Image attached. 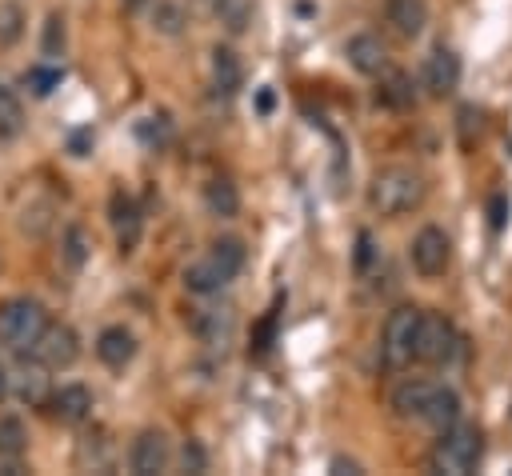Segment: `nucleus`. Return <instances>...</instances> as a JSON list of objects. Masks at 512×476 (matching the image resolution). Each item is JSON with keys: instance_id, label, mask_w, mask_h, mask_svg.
Returning a JSON list of instances; mask_svg holds the SVG:
<instances>
[{"instance_id": "4", "label": "nucleus", "mask_w": 512, "mask_h": 476, "mask_svg": "<svg viewBox=\"0 0 512 476\" xmlns=\"http://www.w3.org/2000/svg\"><path fill=\"white\" fill-rule=\"evenodd\" d=\"M456 328L448 316L440 312H420V324H416V340H412V360L420 364H448L456 356Z\"/></svg>"}, {"instance_id": "29", "label": "nucleus", "mask_w": 512, "mask_h": 476, "mask_svg": "<svg viewBox=\"0 0 512 476\" xmlns=\"http://www.w3.org/2000/svg\"><path fill=\"white\" fill-rule=\"evenodd\" d=\"M44 56H60L64 52V16L60 12H52L48 20H44Z\"/></svg>"}, {"instance_id": "25", "label": "nucleus", "mask_w": 512, "mask_h": 476, "mask_svg": "<svg viewBox=\"0 0 512 476\" xmlns=\"http://www.w3.org/2000/svg\"><path fill=\"white\" fill-rule=\"evenodd\" d=\"M24 132V104L20 96L0 80V140H16Z\"/></svg>"}, {"instance_id": "37", "label": "nucleus", "mask_w": 512, "mask_h": 476, "mask_svg": "<svg viewBox=\"0 0 512 476\" xmlns=\"http://www.w3.org/2000/svg\"><path fill=\"white\" fill-rule=\"evenodd\" d=\"M504 212H508V204H504V196H496L492 200V228H504Z\"/></svg>"}, {"instance_id": "5", "label": "nucleus", "mask_w": 512, "mask_h": 476, "mask_svg": "<svg viewBox=\"0 0 512 476\" xmlns=\"http://www.w3.org/2000/svg\"><path fill=\"white\" fill-rule=\"evenodd\" d=\"M416 324H420V308L400 304L392 308V316L384 320V336H380V352L388 368H408L412 364V340H416Z\"/></svg>"}, {"instance_id": "19", "label": "nucleus", "mask_w": 512, "mask_h": 476, "mask_svg": "<svg viewBox=\"0 0 512 476\" xmlns=\"http://www.w3.org/2000/svg\"><path fill=\"white\" fill-rule=\"evenodd\" d=\"M224 284H228V276L212 264V256H200L196 264H188V268H184V288H188V292H196V296H216Z\"/></svg>"}, {"instance_id": "9", "label": "nucleus", "mask_w": 512, "mask_h": 476, "mask_svg": "<svg viewBox=\"0 0 512 476\" xmlns=\"http://www.w3.org/2000/svg\"><path fill=\"white\" fill-rule=\"evenodd\" d=\"M108 220H112V232H116V252L120 256H132L140 236H144V216H140V204L128 196V192H112L108 200Z\"/></svg>"}, {"instance_id": "35", "label": "nucleus", "mask_w": 512, "mask_h": 476, "mask_svg": "<svg viewBox=\"0 0 512 476\" xmlns=\"http://www.w3.org/2000/svg\"><path fill=\"white\" fill-rule=\"evenodd\" d=\"M328 468H332L336 476H360V472H364V468H360V460H348V456H336Z\"/></svg>"}, {"instance_id": "18", "label": "nucleus", "mask_w": 512, "mask_h": 476, "mask_svg": "<svg viewBox=\"0 0 512 476\" xmlns=\"http://www.w3.org/2000/svg\"><path fill=\"white\" fill-rule=\"evenodd\" d=\"M388 24L400 32V36H420L424 24H428V4L424 0H388Z\"/></svg>"}, {"instance_id": "15", "label": "nucleus", "mask_w": 512, "mask_h": 476, "mask_svg": "<svg viewBox=\"0 0 512 476\" xmlns=\"http://www.w3.org/2000/svg\"><path fill=\"white\" fill-rule=\"evenodd\" d=\"M96 356H100L108 368H124V364H132V356H136V336H132L124 324H108V328L96 336Z\"/></svg>"}, {"instance_id": "8", "label": "nucleus", "mask_w": 512, "mask_h": 476, "mask_svg": "<svg viewBox=\"0 0 512 476\" xmlns=\"http://www.w3.org/2000/svg\"><path fill=\"white\" fill-rule=\"evenodd\" d=\"M168 464H172V444H168V436H164L160 428L136 432V440H132V448H128V468H132V476H156V472H164Z\"/></svg>"}, {"instance_id": "24", "label": "nucleus", "mask_w": 512, "mask_h": 476, "mask_svg": "<svg viewBox=\"0 0 512 476\" xmlns=\"http://www.w3.org/2000/svg\"><path fill=\"white\" fill-rule=\"evenodd\" d=\"M192 332L200 340H208V344H220L232 332V312L228 308H204V312L192 316Z\"/></svg>"}, {"instance_id": "16", "label": "nucleus", "mask_w": 512, "mask_h": 476, "mask_svg": "<svg viewBox=\"0 0 512 476\" xmlns=\"http://www.w3.org/2000/svg\"><path fill=\"white\" fill-rule=\"evenodd\" d=\"M24 452H28V432H24L20 416H0V464H4V476L20 472V456Z\"/></svg>"}, {"instance_id": "6", "label": "nucleus", "mask_w": 512, "mask_h": 476, "mask_svg": "<svg viewBox=\"0 0 512 476\" xmlns=\"http://www.w3.org/2000/svg\"><path fill=\"white\" fill-rule=\"evenodd\" d=\"M408 260H412L416 276H424V280L444 276V272H448V264H452V240H448V232H444V228H436V224H424V228L412 236Z\"/></svg>"}, {"instance_id": "11", "label": "nucleus", "mask_w": 512, "mask_h": 476, "mask_svg": "<svg viewBox=\"0 0 512 476\" xmlns=\"http://www.w3.org/2000/svg\"><path fill=\"white\" fill-rule=\"evenodd\" d=\"M48 408L60 424H84L92 416V392L84 384H60V388H52Z\"/></svg>"}, {"instance_id": "10", "label": "nucleus", "mask_w": 512, "mask_h": 476, "mask_svg": "<svg viewBox=\"0 0 512 476\" xmlns=\"http://www.w3.org/2000/svg\"><path fill=\"white\" fill-rule=\"evenodd\" d=\"M344 56H348V64H352L360 76H380V72L388 68V48H384V40H380L376 32H356V36H348Z\"/></svg>"}, {"instance_id": "7", "label": "nucleus", "mask_w": 512, "mask_h": 476, "mask_svg": "<svg viewBox=\"0 0 512 476\" xmlns=\"http://www.w3.org/2000/svg\"><path fill=\"white\" fill-rule=\"evenodd\" d=\"M24 356L40 360L44 368H72L76 356H80V336H76L72 324H64V320H48L44 332L36 336V344H32Z\"/></svg>"}, {"instance_id": "17", "label": "nucleus", "mask_w": 512, "mask_h": 476, "mask_svg": "<svg viewBox=\"0 0 512 476\" xmlns=\"http://www.w3.org/2000/svg\"><path fill=\"white\" fill-rule=\"evenodd\" d=\"M240 84H244V64H240V56L232 52V48H212V88L220 92V96H236L240 92Z\"/></svg>"}, {"instance_id": "20", "label": "nucleus", "mask_w": 512, "mask_h": 476, "mask_svg": "<svg viewBox=\"0 0 512 476\" xmlns=\"http://www.w3.org/2000/svg\"><path fill=\"white\" fill-rule=\"evenodd\" d=\"M420 420H424V424H432L436 432H444L448 424H456V420H460V396H456L452 388H440V384H436Z\"/></svg>"}, {"instance_id": "12", "label": "nucleus", "mask_w": 512, "mask_h": 476, "mask_svg": "<svg viewBox=\"0 0 512 476\" xmlns=\"http://www.w3.org/2000/svg\"><path fill=\"white\" fill-rule=\"evenodd\" d=\"M424 84L432 96H448L460 84V56L452 48H432V56L424 60Z\"/></svg>"}, {"instance_id": "21", "label": "nucleus", "mask_w": 512, "mask_h": 476, "mask_svg": "<svg viewBox=\"0 0 512 476\" xmlns=\"http://www.w3.org/2000/svg\"><path fill=\"white\" fill-rule=\"evenodd\" d=\"M204 204H208L212 216L232 220V216L240 212V192H236V184H232L228 176H212L208 188H204Z\"/></svg>"}, {"instance_id": "31", "label": "nucleus", "mask_w": 512, "mask_h": 476, "mask_svg": "<svg viewBox=\"0 0 512 476\" xmlns=\"http://www.w3.org/2000/svg\"><path fill=\"white\" fill-rule=\"evenodd\" d=\"M20 24H24V12L16 4H0V44H12L20 36Z\"/></svg>"}, {"instance_id": "22", "label": "nucleus", "mask_w": 512, "mask_h": 476, "mask_svg": "<svg viewBox=\"0 0 512 476\" xmlns=\"http://www.w3.org/2000/svg\"><path fill=\"white\" fill-rule=\"evenodd\" d=\"M148 20H152V32H160V36H180L188 28V12L180 0H152Z\"/></svg>"}, {"instance_id": "32", "label": "nucleus", "mask_w": 512, "mask_h": 476, "mask_svg": "<svg viewBox=\"0 0 512 476\" xmlns=\"http://www.w3.org/2000/svg\"><path fill=\"white\" fill-rule=\"evenodd\" d=\"M136 132H140V140H148V144H164V140H168V120H164V116H148V120L136 124Z\"/></svg>"}, {"instance_id": "33", "label": "nucleus", "mask_w": 512, "mask_h": 476, "mask_svg": "<svg viewBox=\"0 0 512 476\" xmlns=\"http://www.w3.org/2000/svg\"><path fill=\"white\" fill-rule=\"evenodd\" d=\"M180 460H184V468H188V472H204V468H208V456H204V448H200L196 440H188V444H184Z\"/></svg>"}, {"instance_id": "26", "label": "nucleus", "mask_w": 512, "mask_h": 476, "mask_svg": "<svg viewBox=\"0 0 512 476\" xmlns=\"http://www.w3.org/2000/svg\"><path fill=\"white\" fill-rule=\"evenodd\" d=\"M376 100L380 104H388V108H404V104H412V84H408V76L404 72H380V88H376Z\"/></svg>"}, {"instance_id": "39", "label": "nucleus", "mask_w": 512, "mask_h": 476, "mask_svg": "<svg viewBox=\"0 0 512 476\" xmlns=\"http://www.w3.org/2000/svg\"><path fill=\"white\" fill-rule=\"evenodd\" d=\"M8 392H12V388H8V368H4V364H0V404H4V400H8Z\"/></svg>"}, {"instance_id": "40", "label": "nucleus", "mask_w": 512, "mask_h": 476, "mask_svg": "<svg viewBox=\"0 0 512 476\" xmlns=\"http://www.w3.org/2000/svg\"><path fill=\"white\" fill-rule=\"evenodd\" d=\"M120 4H124V8H128V12H144V8H148V4H152V0H120Z\"/></svg>"}, {"instance_id": "2", "label": "nucleus", "mask_w": 512, "mask_h": 476, "mask_svg": "<svg viewBox=\"0 0 512 476\" xmlns=\"http://www.w3.org/2000/svg\"><path fill=\"white\" fill-rule=\"evenodd\" d=\"M44 324H48V312L40 300H32V296L4 300L0 304V348L24 356L36 344V336L44 332Z\"/></svg>"}, {"instance_id": "23", "label": "nucleus", "mask_w": 512, "mask_h": 476, "mask_svg": "<svg viewBox=\"0 0 512 476\" xmlns=\"http://www.w3.org/2000/svg\"><path fill=\"white\" fill-rule=\"evenodd\" d=\"M208 256H212V264H216L228 280H236V276H240V268H244V260H248L244 240H236V236H220V240L208 248Z\"/></svg>"}, {"instance_id": "1", "label": "nucleus", "mask_w": 512, "mask_h": 476, "mask_svg": "<svg viewBox=\"0 0 512 476\" xmlns=\"http://www.w3.org/2000/svg\"><path fill=\"white\" fill-rule=\"evenodd\" d=\"M424 200V180L412 168H384L368 184V204L376 216H404Z\"/></svg>"}, {"instance_id": "14", "label": "nucleus", "mask_w": 512, "mask_h": 476, "mask_svg": "<svg viewBox=\"0 0 512 476\" xmlns=\"http://www.w3.org/2000/svg\"><path fill=\"white\" fill-rule=\"evenodd\" d=\"M432 388H436V384H432V380H420V376L400 380V384L392 388V412H396L400 420H420L424 408H428Z\"/></svg>"}, {"instance_id": "13", "label": "nucleus", "mask_w": 512, "mask_h": 476, "mask_svg": "<svg viewBox=\"0 0 512 476\" xmlns=\"http://www.w3.org/2000/svg\"><path fill=\"white\" fill-rule=\"evenodd\" d=\"M8 388H16V396H20L24 404H32V408L48 404V396H52L48 368H44L40 360H32V356L20 364V372H16V376H8Z\"/></svg>"}, {"instance_id": "28", "label": "nucleus", "mask_w": 512, "mask_h": 476, "mask_svg": "<svg viewBox=\"0 0 512 476\" xmlns=\"http://www.w3.org/2000/svg\"><path fill=\"white\" fill-rule=\"evenodd\" d=\"M60 80H64V68H56V64H32L28 72H24V84H28V92L32 96H48L52 88H60Z\"/></svg>"}, {"instance_id": "36", "label": "nucleus", "mask_w": 512, "mask_h": 476, "mask_svg": "<svg viewBox=\"0 0 512 476\" xmlns=\"http://www.w3.org/2000/svg\"><path fill=\"white\" fill-rule=\"evenodd\" d=\"M356 244H360V248H356V264L364 268V264L372 260V236H368V232H360V240H356Z\"/></svg>"}, {"instance_id": "30", "label": "nucleus", "mask_w": 512, "mask_h": 476, "mask_svg": "<svg viewBox=\"0 0 512 476\" xmlns=\"http://www.w3.org/2000/svg\"><path fill=\"white\" fill-rule=\"evenodd\" d=\"M64 256H68V264H72V268H80V264H84V256H88V236H84V228H80V224H72V228L64 232Z\"/></svg>"}, {"instance_id": "3", "label": "nucleus", "mask_w": 512, "mask_h": 476, "mask_svg": "<svg viewBox=\"0 0 512 476\" xmlns=\"http://www.w3.org/2000/svg\"><path fill=\"white\" fill-rule=\"evenodd\" d=\"M480 452H484V436H480V428L456 420V424H448V428L440 432V444H436V468L460 476V472L476 468Z\"/></svg>"}, {"instance_id": "27", "label": "nucleus", "mask_w": 512, "mask_h": 476, "mask_svg": "<svg viewBox=\"0 0 512 476\" xmlns=\"http://www.w3.org/2000/svg\"><path fill=\"white\" fill-rule=\"evenodd\" d=\"M212 12L228 32H244L252 20V0H212Z\"/></svg>"}, {"instance_id": "34", "label": "nucleus", "mask_w": 512, "mask_h": 476, "mask_svg": "<svg viewBox=\"0 0 512 476\" xmlns=\"http://www.w3.org/2000/svg\"><path fill=\"white\" fill-rule=\"evenodd\" d=\"M68 148H72V156H88V148H92V132H88V128H80V132H72V140H68Z\"/></svg>"}, {"instance_id": "38", "label": "nucleus", "mask_w": 512, "mask_h": 476, "mask_svg": "<svg viewBox=\"0 0 512 476\" xmlns=\"http://www.w3.org/2000/svg\"><path fill=\"white\" fill-rule=\"evenodd\" d=\"M256 108H260V112H272V88H260V92H256Z\"/></svg>"}]
</instances>
